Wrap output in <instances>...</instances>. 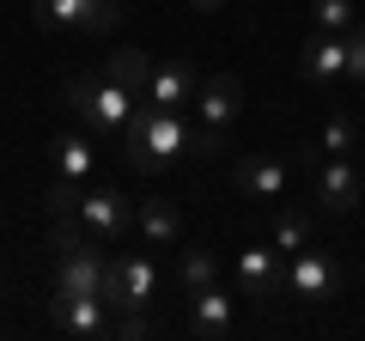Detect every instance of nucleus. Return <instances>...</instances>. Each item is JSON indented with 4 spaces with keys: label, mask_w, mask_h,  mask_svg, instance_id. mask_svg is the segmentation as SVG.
<instances>
[{
    "label": "nucleus",
    "mask_w": 365,
    "mask_h": 341,
    "mask_svg": "<svg viewBox=\"0 0 365 341\" xmlns=\"http://www.w3.org/2000/svg\"><path fill=\"white\" fill-rule=\"evenodd\" d=\"M195 67L189 61H165V67H153V79H146V104H158V110H182V104H195Z\"/></svg>",
    "instance_id": "11"
},
{
    "label": "nucleus",
    "mask_w": 365,
    "mask_h": 341,
    "mask_svg": "<svg viewBox=\"0 0 365 341\" xmlns=\"http://www.w3.org/2000/svg\"><path fill=\"white\" fill-rule=\"evenodd\" d=\"M43 201H49L55 220H79V201H86V195H79V177H61V183H49V195H43Z\"/></svg>",
    "instance_id": "21"
},
{
    "label": "nucleus",
    "mask_w": 365,
    "mask_h": 341,
    "mask_svg": "<svg viewBox=\"0 0 365 341\" xmlns=\"http://www.w3.org/2000/svg\"><path fill=\"white\" fill-rule=\"evenodd\" d=\"M311 19H317V31H341L347 37L353 31V0H311Z\"/></svg>",
    "instance_id": "20"
},
{
    "label": "nucleus",
    "mask_w": 365,
    "mask_h": 341,
    "mask_svg": "<svg viewBox=\"0 0 365 341\" xmlns=\"http://www.w3.org/2000/svg\"><path fill=\"white\" fill-rule=\"evenodd\" d=\"M195 335H207V341L232 335V299H225L220 287H201L195 292Z\"/></svg>",
    "instance_id": "14"
},
{
    "label": "nucleus",
    "mask_w": 365,
    "mask_h": 341,
    "mask_svg": "<svg viewBox=\"0 0 365 341\" xmlns=\"http://www.w3.org/2000/svg\"><path fill=\"white\" fill-rule=\"evenodd\" d=\"M49 153H55V165H61V177H86V170H91V146L79 141V134H61Z\"/></svg>",
    "instance_id": "18"
},
{
    "label": "nucleus",
    "mask_w": 365,
    "mask_h": 341,
    "mask_svg": "<svg viewBox=\"0 0 365 341\" xmlns=\"http://www.w3.org/2000/svg\"><path fill=\"white\" fill-rule=\"evenodd\" d=\"M323 153H329V158H347V153H353V116H347V110H335V116H329Z\"/></svg>",
    "instance_id": "22"
},
{
    "label": "nucleus",
    "mask_w": 365,
    "mask_h": 341,
    "mask_svg": "<svg viewBox=\"0 0 365 341\" xmlns=\"http://www.w3.org/2000/svg\"><path fill=\"white\" fill-rule=\"evenodd\" d=\"M213 275H220V263H213V250H182V287H189V292L213 287Z\"/></svg>",
    "instance_id": "19"
},
{
    "label": "nucleus",
    "mask_w": 365,
    "mask_h": 341,
    "mask_svg": "<svg viewBox=\"0 0 365 341\" xmlns=\"http://www.w3.org/2000/svg\"><path fill=\"white\" fill-rule=\"evenodd\" d=\"M189 141H195V134L182 128V116L177 110H158V104H134V116L122 122V153H128L134 170L170 165L177 153H189Z\"/></svg>",
    "instance_id": "1"
},
{
    "label": "nucleus",
    "mask_w": 365,
    "mask_h": 341,
    "mask_svg": "<svg viewBox=\"0 0 365 341\" xmlns=\"http://www.w3.org/2000/svg\"><path fill=\"white\" fill-rule=\"evenodd\" d=\"M134 225H140L153 244H170L182 220H177V208H170V201H140V208H134Z\"/></svg>",
    "instance_id": "16"
},
{
    "label": "nucleus",
    "mask_w": 365,
    "mask_h": 341,
    "mask_svg": "<svg viewBox=\"0 0 365 341\" xmlns=\"http://www.w3.org/2000/svg\"><path fill=\"white\" fill-rule=\"evenodd\" d=\"M146 311H110V335H122V341H140L146 335Z\"/></svg>",
    "instance_id": "23"
},
{
    "label": "nucleus",
    "mask_w": 365,
    "mask_h": 341,
    "mask_svg": "<svg viewBox=\"0 0 365 341\" xmlns=\"http://www.w3.org/2000/svg\"><path fill=\"white\" fill-rule=\"evenodd\" d=\"M317 201H323L329 213H347L353 201H359V177H353L347 158H329V165H323V177H317Z\"/></svg>",
    "instance_id": "13"
},
{
    "label": "nucleus",
    "mask_w": 365,
    "mask_h": 341,
    "mask_svg": "<svg viewBox=\"0 0 365 341\" xmlns=\"http://www.w3.org/2000/svg\"><path fill=\"white\" fill-rule=\"evenodd\" d=\"M304 238H311V220H304V208H280V213H274V250H292V256H299Z\"/></svg>",
    "instance_id": "17"
},
{
    "label": "nucleus",
    "mask_w": 365,
    "mask_h": 341,
    "mask_svg": "<svg viewBox=\"0 0 365 341\" xmlns=\"http://www.w3.org/2000/svg\"><path fill=\"white\" fill-rule=\"evenodd\" d=\"M347 79H365V25L347 31Z\"/></svg>",
    "instance_id": "25"
},
{
    "label": "nucleus",
    "mask_w": 365,
    "mask_h": 341,
    "mask_svg": "<svg viewBox=\"0 0 365 341\" xmlns=\"http://www.w3.org/2000/svg\"><path fill=\"white\" fill-rule=\"evenodd\" d=\"M134 116V92L128 86H116V79H98V92H91V104H86V116L79 122H91L98 134H122V122Z\"/></svg>",
    "instance_id": "12"
},
{
    "label": "nucleus",
    "mask_w": 365,
    "mask_h": 341,
    "mask_svg": "<svg viewBox=\"0 0 365 341\" xmlns=\"http://www.w3.org/2000/svg\"><path fill=\"white\" fill-rule=\"evenodd\" d=\"M287 292H299V299H335L341 292V263L323 256V250H299L292 268H287Z\"/></svg>",
    "instance_id": "4"
},
{
    "label": "nucleus",
    "mask_w": 365,
    "mask_h": 341,
    "mask_svg": "<svg viewBox=\"0 0 365 341\" xmlns=\"http://www.w3.org/2000/svg\"><path fill=\"white\" fill-rule=\"evenodd\" d=\"M91 92H98V79H91V73H79V79H67V86H61V98H67V110H73V116H86Z\"/></svg>",
    "instance_id": "24"
},
{
    "label": "nucleus",
    "mask_w": 365,
    "mask_h": 341,
    "mask_svg": "<svg viewBox=\"0 0 365 341\" xmlns=\"http://www.w3.org/2000/svg\"><path fill=\"white\" fill-rule=\"evenodd\" d=\"M79 220H86L91 238H122L134 225V201L116 195V189H86V201H79Z\"/></svg>",
    "instance_id": "7"
},
{
    "label": "nucleus",
    "mask_w": 365,
    "mask_h": 341,
    "mask_svg": "<svg viewBox=\"0 0 365 341\" xmlns=\"http://www.w3.org/2000/svg\"><path fill=\"white\" fill-rule=\"evenodd\" d=\"M158 299V275L146 256H122V263H110V280H104V305L110 311H146V305Z\"/></svg>",
    "instance_id": "3"
},
{
    "label": "nucleus",
    "mask_w": 365,
    "mask_h": 341,
    "mask_svg": "<svg viewBox=\"0 0 365 341\" xmlns=\"http://www.w3.org/2000/svg\"><path fill=\"white\" fill-rule=\"evenodd\" d=\"M104 79L128 86L134 98H146V79H153V61H146V49H116V55L104 61Z\"/></svg>",
    "instance_id": "15"
},
{
    "label": "nucleus",
    "mask_w": 365,
    "mask_h": 341,
    "mask_svg": "<svg viewBox=\"0 0 365 341\" xmlns=\"http://www.w3.org/2000/svg\"><path fill=\"white\" fill-rule=\"evenodd\" d=\"M237 280H244L250 299H280V292H287L280 250H244V256H237Z\"/></svg>",
    "instance_id": "10"
},
{
    "label": "nucleus",
    "mask_w": 365,
    "mask_h": 341,
    "mask_svg": "<svg viewBox=\"0 0 365 341\" xmlns=\"http://www.w3.org/2000/svg\"><path fill=\"white\" fill-rule=\"evenodd\" d=\"M195 110H201V128H232L237 110H244V86H237V73H213L195 86Z\"/></svg>",
    "instance_id": "6"
},
{
    "label": "nucleus",
    "mask_w": 365,
    "mask_h": 341,
    "mask_svg": "<svg viewBox=\"0 0 365 341\" xmlns=\"http://www.w3.org/2000/svg\"><path fill=\"white\" fill-rule=\"evenodd\" d=\"M232 183L244 189V195H256V201H280L287 195V165H280V158H262V153H244L232 165Z\"/></svg>",
    "instance_id": "9"
},
{
    "label": "nucleus",
    "mask_w": 365,
    "mask_h": 341,
    "mask_svg": "<svg viewBox=\"0 0 365 341\" xmlns=\"http://www.w3.org/2000/svg\"><path fill=\"white\" fill-rule=\"evenodd\" d=\"M299 73L317 79V86L347 79V37H341V31H317V37L304 43V55H299Z\"/></svg>",
    "instance_id": "8"
},
{
    "label": "nucleus",
    "mask_w": 365,
    "mask_h": 341,
    "mask_svg": "<svg viewBox=\"0 0 365 341\" xmlns=\"http://www.w3.org/2000/svg\"><path fill=\"white\" fill-rule=\"evenodd\" d=\"M189 6H195V13H220L225 0H189Z\"/></svg>",
    "instance_id": "26"
},
{
    "label": "nucleus",
    "mask_w": 365,
    "mask_h": 341,
    "mask_svg": "<svg viewBox=\"0 0 365 341\" xmlns=\"http://www.w3.org/2000/svg\"><path fill=\"white\" fill-rule=\"evenodd\" d=\"M37 25H61V31H91V37H104V31L122 25V6L116 0H37Z\"/></svg>",
    "instance_id": "2"
},
{
    "label": "nucleus",
    "mask_w": 365,
    "mask_h": 341,
    "mask_svg": "<svg viewBox=\"0 0 365 341\" xmlns=\"http://www.w3.org/2000/svg\"><path fill=\"white\" fill-rule=\"evenodd\" d=\"M49 317H55L61 335H79V341H91V335H104V329H110V305L104 299H86V292H55Z\"/></svg>",
    "instance_id": "5"
}]
</instances>
